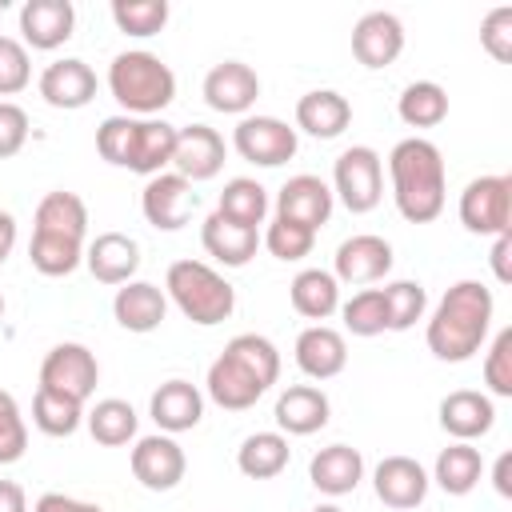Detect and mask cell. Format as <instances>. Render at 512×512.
<instances>
[{"label":"cell","instance_id":"obj_1","mask_svg":"<svg viewBox=\"0 0 512 512\" xmlns=\"http://www.w3.org/2000/svg\"><path fill=\"white\" fill-rule=\"evenodd\" d=\"M492 316H496V300H492V288L480 284V280H456L436 312L428 316V328H424V340H428V352L444 364H464L472 360L488 332H492Z\"/></svg>","mask_w":512,"mask_h":512},{"label":"cell","instance_id":"obj_26","mask_svg":"<svg viewBox=\"0 0 512 512\" xmlns=\"http://www.w3.org/2000/svg\"><path fill=\"white\" fill-rule=\"evenodd\" d=\"M308 480H312L316 492H324L332 500L356 492L360 480H364V456H360V448H352V444H328V448H320L308 460Z\"/></svg>","mask_w":512,"mask_h":512},{"label":"cell","instance_id":"obj_22","mask_svg":"<svg viewBox=\"0 0 512 512\" xmlns=\"http://www.w3.org/2000/svg\"><path fill=\"white\" fill-rule=\"evenodd\" d=\"M148 416L156 420L160 432L176 436V432H192L204 420V392L192 380H164L152 400H148Z\"/></svg>","mask_w":512,"mask_h":512},{"label":"cell","instance_id":"obj_2","mask_svg":"<svg viewBox=\"0 0 512 512\" xmlns=\"http://www.w3.org/2000/svg\"><path fill=\"white\" fill-rule=\"evenodd\" d=\"M280 380V352L268 336L260 332H240L224 344V352L208 364L204 392L212 404L224 412H244L252 408L272 384Z\"/></svg>","mask_w":512,"mask_h":512},{"label":"cell","instance_id":"obj_12","mask_svg":"<svg viewBox=\"0 0 512 512\" xmlns=\"http://www.w3.org/2000/svg\"><path fill=\"white\" fill-rule=\"evenodd\" d=\"M192 208H196V192L184 176H176V172L148 176V184L140 192V212L156 232H180L192 220Z\"/></svg>","mask_w":512,"mask_h":512},{"label":"cell","instance_id":"obj_19","mask_svg":"<svg viewBox=\"0 0 512 512\" xmlns=\"http://www.w3.org/2000/svg\"><path fill=\"white\" fill-rule=\"evenodd\" d=\"M404 52V24L392 12H364L352 28V56L364 68H388Z\"/></svg>","mask_w":512,"mask_h":512},{"label":"cell","instance_id":"obj_17","mask_svg":"<svg viewBox=\"0 0 512 512\" xmlns=\"http://www.w3.org/2000/svg\"><path fill=\"white\" fill-rule=\"evenodd\" d=\"M36 88H40V96H44L48 108L76 112V108H88L96 100V72L80 56H64V60H52L40 72Z\"/></svg>","mask_w":512,"mask_h":512},{"label":"cell","instance_id":"obj_9","mask_svg":"<svg viewBox=\"0 0 512 512\" xmlns=\"http://www.w3.org/2000/svg\"><path fill=\"white\" fill-rule=\"evenodd\" d=\"M96 384H100V364L88 344L64 340V344L48 348V356L40 360V388H56V392L88 404Z\"/></svg>","mask_w":512,"mask_h":512},{"label":"cell","instance_id":"obj_29","mask_svg":"<svg viewBox=\"0 0 512 512\" xmlns=\"http://www.w3.org/2000/svg\"><path fill=\"white\" fill-rule=\"evenodd\" d=\"M352 124V104L336 88H312L296 100V128L316 140H336Z\"/></svg>","mask_w":512,"mask_h":512},{"label":"cell","instance_id":"obj_14","mask_svg":"<svg viewBox=\"0 0 512 512\" xmlns=\"http://www.w3.org/2000/svg\"><path fill=\"white\" fill-rule=\"evenodd\" d=\"M332 208H336L332 188L320 176H312V172L288 176L280 184V192H276V216L280 220H292V224H304L312 232H320L332 220Z\"/></svg>","mask_w":512,"mask_h":512},{"label":"cell","instance_id":"obj_21","mask_svg":"<svg viewBox=\"0 0 512 512\" xmlns=\"http://www.w3.org/2000/svg\"><path fill=\"white\" fill-rule=\"evenodd\" d=\"M172 148H176V124L160 116H136L124 168L136 176H160L172 168Z\"/></svg>","mask_w":512,"mask_h":512},{"label":"cell","instance_id":"obj_40","mask_svg":"<svg viewBox=\"0 0 512 512\" xmlns=\"http://www.w3.org/2000/svg\"><path fill=\"white\" fill-rule=\"evenodd\" d=\"M380 292H384V308H388V332H408V328H416V320H424L428 292L420 280H392Z\"/></svg>","mask_w":512,"mask_h":512},{"label":"cell","instance_id":"obj_42","mask_svg":"<svg viewBox=\"0 0 512 512\" xmlns=\"http://www.w3.org/2000/svg\"><path fill=\"white\" fill-rule=\"evenodd\" d=\"M260 244H264V248H268L276 260L292 264V260H304V256L312 252L316 232H312V228H304V224H292V220H280V216H276V220L264 228Z\"/></svg>","mask_w":512,"mask_h":512},{"label":"cell","instance_id":"obj_7","mask_svg":"<svg viewBox=\"0 0 512 512\" xmlns=\"http://www.w3.org/2000/svg\"><path fill=\"white\" fill-rule=\"evenodd\" d=\"M460 224L476 236L512 232V176L492 172V176L468 180L460 192Z\"/></svg>","mask_w":512,"mask_h":512},{"label":"cell","instance_id":"obj_43","mask_svg":"<svg viewBox=\"0 0 512 512\" xmlns=\"http://www.w3.org/2000/svg\"><path fill=\"white\" fill-rule=\"evenodd\" d=\"M28 452V424L12 392L0 388V464H16Z\"/></svg>","mask_w":512,"mask_h":512},{"label":"cell","instance_id":"obj_51","mask_svg":"<svg viewBox=\"0 0 512 512\" xmlns=\"http://www.w3.org/2000/svg\"><path fill=\"white\" fill-rule=\"evenodd\" d=\"M492 484H496V492L508 500L512 496V456L508 452H500V460H496V468H492Z\"/></svg>","mask_w":512,"mask_h":512},{"label":"cell","instance_id":"obj_44","mask_svg":"<svg viewBox=\"0 0 512 512\" xmlns=\"http://www.w3.org/2000/svg\"><path fill=\"white\" fill-rule=\"evenodd\" d=\"M484 384L492 396H512V328H500L484 352Z\"/></svg>","mask_w":512,"mask_h":512},{"label":"cell","instance_id":"obj_24","mask_svg":"<svg viewBox=\"0 0 512 512\" xmlns=\"http://www.w3.org/2000/svg\"><path fill=\"white\" fill-rule=\"evenodd\" d=\"M112 316L124 332H136V336L156 332L168 316V296H164V288H156L148 280H128L112 296Z\"/></svg>","mask_w":512,"mask_h":512},{"label":"cell","instance_id":"obj_31","mask_svg":"<svg viewBox=\"0 0 512 512\" xmlns=\"http://www.w3.org/2000/svg\"><path fill=\"white\" fill-rule=\"evenodd\" d=\"M480 476H484V456H480V448H472L464 440H452L448 448H440V456L432 464V480L448 496H468L480 484Z\"/></svg>","mask_w":512,"mask_h":512},{"label":"cell","instance_id":"obj_50","mask_svg":"<svg viewBox=\"0 0 512 512\" xmlns=\"http://www.w3.org/2000/svg\"><path fill=\"white\" fill-rule=\"evenodd\" d=\"M0 512H28V496L16 480H0Z\"/></svg>","mask_w":512,"mask_h":512},{"label":"cell","instance_id":"obj_49","mask_svg":"<svg viewBox=\"0 0 512 512\" xmlns=\"http://www.w3.org/2000/svg\"><path fill=\"white\" fill-rule=\"evenodd\" d=\"M508 256H512V232L492 236V272H496V280H500V284H508V280H512Z\"/></svg>","mask_w":512,"mask_h":512},{"label":"cell","instance_id":"obj_41","mask_svg":"<svg viewBox=\"0 0 512 512\" xmlns=\"http://www.w3.org/2000/svg\"><path fill=\"white\" fill-rule=\"evenodd\" d=\"M340 320H344V332L352 336H380L388 332V308H384V292L380 288H360L352 300L340 304Z\"/></svg>","mask_w":512,"mask_h":512},{"label":"cell","instance_id":"obj_27","mask_svg":"<svg viewBox=\"0 0 512 512\" xmlns=\"http://www.w3.org/2000/svg\"><path fill=\"white\" fill-rule=\"evenodd\" d=\"M84 264L100 284H128L140 268V244L128 232H100L92 244H84Z\"/></svg>","mask_w":512,"mask_h":512},{"label":"cell","instance_id":"obj_34","mask_svg":"<svg viewBox=\"0 0 512 512\" xmlns=\"http://www.w3.org/2000/svg\"><path fill=\"white\" fill-rule=\"evenodd\" d=\"M32 232H48V236H68V240H84L88 232V204L76 192H48L36 204V228Z\"/></svg>","mask_w":512,"mask_h":512},{"label":"cell","instance_id":"obj_10","mask_svg":"<svg viewBox=\"0 0 512 512\" xmlns=\"http://www.w3.org/2000/svg\"><path fill=\"white\" fill-rule=\"evenodd\" d=\"M128 464H132V476L140 480V488H148V492H172L188 472V456L176 444V436H168V432L140 436L132 444Z\"/></svg>","mask_w":512,"mask_h":512},{"label":"cell","instance_id":"obj_5","mask_svg":"<svg viewBox=\"0 0 512 512\" xmlns=\"http://www.w3.org/2000/svg\"><path fill=\"white\" fill-rule=\"evenodd\" d=\"M164 296L184 312V320L212 328L224 324L236 308V288L204 260H176L164 276Z\"/></svg>","mask_w":512,"mask_h":512},{"label":"cell","instance_id":"obj_32","mask_svg":"<svg viewBox=\"0 0 512 512\" xmlns=\"http://www.w3.org/2000/svg\"><path fill=\"white\" fill-rule=\"evenodd\" d=\"M288 460H292V448H288L284 432H252L236 448V468L248 480H272L288 468Z\"/></svg>","mask_w":512,"mask_h":512},{"label":"cell","instance_id":"obj_37","mask_svg":"<svg viewBox=\"0 0 512 512\" xmlns=\"http://www.w3.org/2000/svg\"><path fill=\"white\" fill-rule=\"evenodd\" d=\"M32 424L44 432V436H72L80 424H84V404L56 392V388H36L32 396Z\"/></svg>","mask_w":512,"mask_h":512},{"label":"cell","instance_id":"obj_18","mask_svg":"<svg viewBox=\"0 0 512 512\" xmlns=\"http://www.w3.org/2000/svg\"><path fill=\"white\" fill-rule=\"evenodd\" d=\"M76 32V8L72 0H28L20 8V44L36 52H52L68 44Z\"/></svg>","mask_w":512,"mask_h":512},{"label":"cell","instance_id":"obj_52","mask_svg":"<svg viewBox=\"0 0 512 512\" xmlns=\"http://www.w3.org/2000/svg\"><path fill=\"white\" fill-rule=\"evenodd\" d=\"M12 248H16V216L0 212V264L12 256Z\"/></svg>","mask_w":512,"mask_h":512},{"label":"cell","instance_id":"obj_46","mask_svg":"<svg viewBox=\"0 0 512 512\" xmlns=\"http://www.w3.org/2000/svg\"><path fill=\"white\" fill-rule=\"evenodd\" d=\"M480 44H484V52H488L496 64H508V60H512V8H508V4L492 8V12L480 20Z\"/></svg>","mask_w":512,"mask_h":512},{"label":"cell","instance_id":"obj_28","mask_svg":"<svg viewBox=\"0 0 512 512\" xmlns=\"http://www.w3.org/2000/svg\"><path fill=\"white\" fill-rule=\"evenodd\" d=\"M200 244L212 260H220L224 268H244L256 248H260V228H244L220 212H212L204 224H200Z\"/></svg>","mask_w":512,"mask_h":512},{"label":"cell","instance_id":"obj_20","mask_svg":"<svg viewBox=\"0 0 512 512\" xmlns=\"http://www.w3.org/2000/svg\"><path fill=\"white\" fill-rule=\"evenodd\" d=\"M436 416H440V428H444L452 440L472 444V440H480V436L492 432V424H496V404H492L488 392L456 388V392H448V396L440 400V412H436Z\"/></svg>","mask_w":512,"mask_h":512},{"label":"cell","instance_id":"obj_45","mask_svg":"<svg viewBox=\"0 0 512 512\" xmlns=\"http://www.w3.org/2000/svg\"><path fill=\"white\" fill-rule=\"evenodd\" d=\"M32 84L28 48L16 36H0V96H16Z\"/></svg>","mask_w":512,"mask_h":512},{"label":"cell","instance_id":"obj_16","mask_svg":"<svg viewBox=\"0 0 512 512\" xmlns=\"http://www.w3.org/2000/svg\"><path fill=\"white\" fill-rule=\"evenodd\" d=\"M260 96V76L244 60H220L204 76V104L224 116H248Z\"/></svg>","mask_w":512,"mask_h":512},{"label":"cell","instance_id":"obj_38","mask_svg":"<svg viewBox=\"0 0 512 512\" xmlns=\"http://www.w3.org/2000/svg\"><path fill=\"white\" fill-rule=\"evenodd\" d=\"M28 260H32V268H36L40 276H72V272L84 264V240L32 232Z\"/></svg>","mask_w":512,"mask_h":512},{"label":"cell","instance_id":"obj_33","mask_svg":"<svg viewBox=\"0 0 512 512\" xmlns=\"http://www.w3.org/2000/svg\"><path fill=\"white\" fill-rule=\"evenodd\" d=\"M84 424H88V432H92L96 444H104V448H124L128 440H136L140 416H136V408H132L128 400L104 396V400H96V404L84 412Z\"/></svg>","mask_w":512,"mask_h":512},{"label":"cell","instance_id":"obj_6","mask_svg":"<svg viewBox=\"0 0 512 512\" xmlns=\"http://www.w3.org/2000/svg\"><path fill=\"white\" fill-rule=\"evenodd\" d=\"M332 196L352 212L364 216L384 200V160L368 144H352L332 164Z\"/></svg>","mask_w":512,"mask_h":512},{"label":"cell","instance_id":"obj_3","mask_svg":"<svg viewBox=\"0 0 512 512\" xmlns=\"http://www.w3.org/2000/svg\"><path fill=\"white\" fill-rule=\"evenodd\" d=\"M388 176H392L396 212L408 224H432L444 212L448 172H444V156L432 140H424V136L400 140L388 152Z\"/></svg>","mask_w":512,"mask_h":512},{"label":"cell","instance_id":"obj_23","mask_svg":"<svg viewBox=\"0 0 512 512\" xmlns=\"http://www.w3.org/2000/svg\"><path fill=\"white\" fill-rule=\"evenodd\" d=\"M272 420L284 436H312L332 420V404L316 384H292L276 396Z\"/></svg>","mask_w":512,"mask_h":512},{"label":"cell","instance_id":"obj_54","mask_svg":"<svg viewBox=\"0 0 512 512\" xmlns=\"http://www.w3.org/2000/svg\"><path fill=\"white\" fill-rule=\"evenodd\" d=\"M0 320H4V292H0Z\"/></svg>","mask_w":512,"mask_h":512},{"label":"cell","instance_id":"obj_47","mask_svg":"<svg viewBox=\"0 0 512 512\" xmlns=\"http://www.w3.org/2000/svg\"><path fill=\"white\" fill-rule=\"evenodd\" d=\"M28 144V112L12 100H0V160H12Z\"/></svg>","mask_w":512,"mask_h":512},{"label":"cell","instance_id":"obj_13","mask_svg":"<svg viewBox=\"0 0 512 512\" xmlns=\"http://www.w3.org/2000/svg\"><path fill=\"white\" fill-rule=\"evenodd\" d=\"M224 136L208 124H188V128H176V148H172V172L184 176L188 184H200V180H212L220 176L224 168Z\"/></svg>","mask_w":512,"mask_h":512},{"label":"cell","instance_id":"obj_15","mask_svg":"<svg viewBox=\"0 0 512 512\" xmlns=\"http://www.w3.org/2000/svg\"><path fill=\"white\" fill-rule=\"evenodd\" d=\"M428 484H432V476H428L424 464L412 460V456H384V460L376 464V472H372V492H376V500H380L384 508H396V512L420 508L424 496H428Z\"/></svg>","mask_w":512,"mask_h":512},{"label":"cell","instance_id":"obj_48","mask_svg":"<svg viewBox=\"0 0 512 512\" xmlns=\"http://www.w3.org/2000/svg\"><path fill=\"white\" fill-rule=\"evenodd\" d=\"M32 512H104V508H100V504H92V500L64 496V492H44V496L32 504Z\"/></svg>","mask_w":512,"mask_h":512},{"label":"cell","instance_id":"obj_39","mask_svg":"<svg viewBox=\"0 0 512 512\" xmlns=\"http://www.w3.org/2000/svg\"><path fill=\"white\" fill-rule=\"evenodd\" d=\"M168 0H112V24L124 36L148 40L168 24Z\"/></svg>","mask_w":512,"mask_h":512},{"label":"cell","instance_id":"obj_36","mask_svg":"<svg viewBox=\"0 0 512 512\" xmlns=\"http://www.w3.org/2000/svg\"><path fill=\"white\" fill-rule=\"evenodd\" d=\"M216 212L244 224V228H260L268 216V188L252 176H232L216 200Z\"/></svg>","mask_w":512,"mask_h":512},{"label":"cell","instance_id":"obj_4","mask_svg":"<svg viewBox=\"0 0 512 512\" xmlns=\"http://www.w3.org/2000/svg\"><path fill=\"white\" fill-rule=\"evenodd\" d=\"M108 92L124 116H160L176 100V72L144 48H128L108 64Z\"/></svg>","mask_w":512,"mask_h":512},{"label":"cell","instance_id":"obj_30","mask_svg":"<svg viewBox=\"0 0 512 512\" xmlns=\"http://www.w3.org/2000/svg\"><path fill=\"white\" fill-rule=\"evenodd\" d=\"M288 300H292V308H296L304 320H316V324H320V320H328L332 312H340V284H336V276L324 272V268H304V272L292 276Z\"/></svg>","mask_w":512,"mask_h":512},{"label":"cell","instance_id":"obj_8","mask_svg":"<svg viewBox=\"0 0 512 512\" xmlns=\"http://www.w3.org/2000/svg\"><path fill=\"white\" fill-rule=\"evenodd\" d=\"M232 148L256 168H280L296 156L300 136L280 116H240V124L232 128Z\"/></svg>","mask_w":512,"mask_h":512},{"label":"cell","instance_id":"obj_53","mask_svg":"<svg viewBox=\"0 0 512 512\" xmlns=\"http://www.w3.org/2000/svg\"><path fill=\"white\" fill-rule=\"evenodd\" d=\"M312 512H344V508H340V504H316Z\"/></svg>","mask_w":512,"mask_h":512},{"label":"cell","instance_id":"obj_25","mask_svg":"<svg viewBox=\"0 0 512 512\" xmlns=\"http://www.w3.org/2000/svg\"><path fill=\"white\" fill-rule=\"evenodd\" d=\"M296 368L308 376V380H332L344 372L348 364V344H344V332L328 328V324H308L300 336H296Z\"/></svg>","mask_w":512,"mask_h":512},{"label":"cell","instance_id":"obj_11","mask_svg":"<svg viewBox=\"0 0 512 512\" xmlns=\"http://www.w3.org/2000/svg\"><path fill=\"white\" fill-rule=\"evenodd\" d=\"M392 244L376 232H360V236H348L336 256H332V276L336 284H352V288H364V284H376L392 272Z\"/></svg>","mask_w":512,"mask_h":512},{"label":"cell","instance_id":"obj_35","mask_svg":"<svg viewBox=\"0 0 512 512\" xmlns=\"http://www.w3.org/2000/svg\"><path fill=\"white\" fill-rule=\"evenodd\" d=\"M396 116L408 128H436L448 120V92L436 80H412L396 100Z\"/></svg>","mask_w":512,"mask_h":512}]
</instances>
